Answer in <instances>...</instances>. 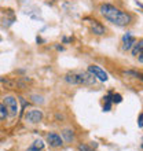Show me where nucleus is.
<instances>
[{
    "label": "nucleus",
    "instance_id": "1",
    "mask_svg": "<svg viewBox=\"0 0 143 151\" xmlns=\"http://www.w3.org/2000/svg\"><path fill=\"white\" fill-rule=\"evenodd\" d=\"M99 11L107 21H110L111 24L118 25V26H125V25L131 24L132 21V17L129 14L121 11L111 4H102L99 7Z\"/></svg>",
    "mask_w": 143,
    "mask_h": 151
},
{
    "label": "nucleus",
    "instance_id": "2",
    "mask_svg": "<svg viewBox=\"0 0 143 151\" xmlns=\"http://www.w3.org/2000/svg\"><path fill=\"white\" fill-rule=\"evenodd\" d=\"M65 80L69 84H84V85H92L96 83V78L90 72L83 73H68L65 76Z\"/></svg>",
    "mask_w": 143,
    "mask_h": 151
},
{
    "label": "nucleus",
    "instance_id": "3",
    "mask_svg": "<svg viewBox=\"0 0 143 151\" xmlns=\"http://www.w3.org/2000/svg\"><path fill=\"white\" fill-rule=\"evenodd\" d=\"M4 106H6V109H7L8 111L11 115H17L18 114V111H20V107H18V100L14 98V96H4Z\"/></svg>",
    "mask_w": 143,
    "mask_h": 151
},
{
    "label": "nucleus",
    "instance_id": "4",
    "mask_svg": "<svg viewBox=\"0 0 143 151\" xmlns=\"http://www.w3.org/2000/svg\"><path fill=\"white\" fill-rule=\"evenodd\" d=\"M88 72L91 73L94 77H96L98 80H100V81H107L109 80V76H107V73L105 72L102 68H99V66H96V65H91V66H88Z\"/></svg>",
    "mask_w": 143,
    "mask_h": 151
},
{
    "label": "nucleus",
    "instance_id": "5",
    "mask_svg": "<svg viewBox=\"0 0 143 151\" xmlns=\"http://www.w3.org/2000/svg\"><path fill=\"white\" fill-rule=\"evenodd\" d=\"M25 118H26V121H28V122H30V124H37V122H40V121L43 119V113H41V110L32 109V110L26 111Z\"/></svg>",
    "mask_w": 143,
    "mask_h": 151
},
{
    "label": "nucleus",
    "instance_id": "6",
    "mask_svg": "<svg viewBox=\"0 0 143 151\" xmlns=\"http://www.w3.org/2000/svg\"><path fill=\"white\" fill-rule=\"evenodd\" d=\"M47 142H48V144H50L51 147H61V146L64 144L62 137H61L58 133H55V132L48 133V135H47Z\"/></svg>",
    "mask_w": 143,
    "mask_h": 151
},
{
    "label": "nucleus",
    "instance_id": "7",
    "mask_svg": "<svg viewBox=\"0 0 143 151\" xmlns=\"http://www.w3.org/2000/svg\"><path fill=\"white\" fill-rule=\"evenodd\" d=\"M136 43V39L135 36H132L131 33H127V35H124L123 36V50H131L132 45Z\"/></svg>",
    "mask_w": 143,
    "mask_h": 151
},
{
    "label": "nucleus",
    "instance_id": "8",
    "mask_svg": "<svg viewBox=\"0 0 143 151\" xmlns=\"http://www.w3.org/2000/svg\"><path fill=\"white\" fill-rule=\"evenodd\" d=\"M91 30H92V33H95V35H98V36H100V35H103L105 33V28L98 22V21H94V22H92Z\"/></svg>",
    "mask_w": 143,
    "mask_h": 151
},
{
    "label": "nucleus",
    "instance_id": "9",
    "mask_svg": "<svg viewBox=\"0 0 143 151\" xmlns=\"http://www.w3.org/2000/svg\"><path fill=\"white\" fill-rule=\"evenodd\" d=\"M132 55L134 56H138L142 54V48H143V43H142V40H140L139 43H135L134 45H132Z\"/></svg>",
    "mask_w": 143,
    "mask_h": 151
},
{
    "label": "nucleus",
    "instance_id": "10",
    "mask_svg": "<svg viewBox=\"0 0 143 151\" xmlns=\"http://www.w3.org/2000/svg\"><path fill=\"white\" fill-rule=\"evenodd\" d=\"M62 135L65 136L66 142H72V140L74 139V133H73V131H70V129H65V131L62 132Z\"/></svg>",
    "mask_w": 143,
    "mask_h": 151
},
{
    "label": "nucleus",
    "instance_id": "11",
    "mask_svg": "<svg viewBox=\"0 0 143 151\" xmlns=\"http://www.w3.org/2000/svg\"><path fill=\"white\" fill-rule=\"evenodd\" d=\"M110 96L111 95H107L106 98H105V106H103V110L105 111H110V109H111V99H110Z\"/></svg>",
    "mask_w": 143,
    "mask_h": 151
},
{
    "label": "nucleus",
    "instance_id": "12",
    "mask_svg": "<svg viewBox=\"0 0 143 151\" xmlns=\"http://www.w3.org/2000/svg\"><path fill=\"white\" fill-rule=\"evenodd\" d=\"M7 117V109L3 103H0V119H4Z\"/></svg>",
    "mask_w": 143,
    "mask_h": 151
},
{
    "label": "nucleus",
    "instance_id": "13",
    "mask_svg": "<svg viewBox=\"0 0 143 151\" xmlns=\"http://www.w3.org/2000/svg\"><path fill=\"white\" fill-rule=\"evenodd\" d=\"M32 147L36 148V150H43V148H44V143L40 139L39 140H35V143H33Z\"/></svg>",
    "mask_w": 143,
    "mask_h": 151
},
{
    "label": "nucleus",
    "instance_id": "14",
    "mask_svg": "<svg viewBox=\"0 0 143 151\" xmlns=\"http://www.w3.org/2000/svg\"><path fill=\"white\" fill-rule=\"evenodd\" d=\"M111 98H113V99H111V102H113V103H120V102L123 100V96L120 95V93H114Z\"/></svg>",
    "mask_w": 143,
    "mask_h": 151
},
{
    "label": "nucleus",
    "instance_id": "15",
    "mask_svg": "<svg viewBox=\"0 0 143 151\" xmlns=\"http://www.w3.org/2000/svg\"><path fill=\"white\" fill-rule=\"evenodd\" d=\"M79 150L80 151H92L91 148L88 147V146H85V144H80V146H79Z\"/></svg>",
    "mask_w": 143,
    "mask_h": 151
},
{
    "label": "nucleus",
    "instance_id": "16",
    "mask_svg": "<svg viewBox=\"0 0 143 151\" xmlns=\"http://www.w3.org/2000/svg\"><path fill=\"white\" fill-rule=\"evenodd\" d=\"M138 124H139V128L142 129V128H143V114H142V113L139 114V121H138Z\"/></svg>",
    "mask_w": 143,
    "mask_h": 151
},
{
    "label": "nucleus",
    "instance_id": "17",
    "mask_svg": "<svg viewBox=\"0 0 143 151\" xmlns=\"http://www.w3.org/2000/svg\"><path fill=\"white\" fill-rule=\"evenodd\" d=\"M28 151H39V150H36V148H33V147H32L30 150H28Z\"/></svg>",
    "mask_w": 143,
    "mask_h": 151
},
{
    "label": "nucleus",
    "instance_id": "18",
    "mask_svg": "<svg viewBox=\"0 0 143 151\" xmlns=\"http://www.w3.org/2000/svg\"><path fill=\"white\" fill-rule=\"evenodd\" d=\"M0 41H1V37H0Z\"/></svg>",
    "mask_w": 143,
    "mask_h": 151
}]
</instances>
